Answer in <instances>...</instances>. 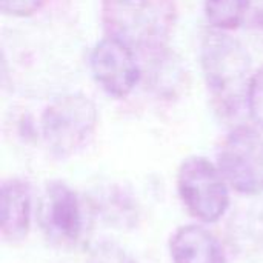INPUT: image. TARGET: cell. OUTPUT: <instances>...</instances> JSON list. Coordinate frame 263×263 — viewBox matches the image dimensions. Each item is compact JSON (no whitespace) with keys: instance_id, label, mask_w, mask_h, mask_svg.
Listing matches in <instances>:
<instances>
[{"instance_id":"cell-9","label":"cell","mask_w":263,"mask_h":263,"mask_svg":"<svg viewBox=\"0 0 263 263\" xmlns=\"http://www.w3.org/2000/svg\"><path fill=\"white\" fill-rule=\"evenodd\" d=\"M168 250L173 263H227L222 243L202 225L179 227L170 237Z\"/></svg>"},{"instance_id":"cell-7","label":"cell","mask_w":263,"mask_h":263,"mask_svg":"<svg viewBox=\"0 0 263 263\" xmlns=\"http://www.w3.org/2000/svg\"><path fill=\"white\" fill-rule=\"evenodd\" d=\"M89 68L97 85L114 99L128 97L142 76L136 60V51L108 35L92 48Z\"/></svg>"},{"instance_id":"cell-6","label":"cell","mask_w":263,"mask_h":263,"mask_svg":"<svg viewBox=\"0 0 263 263\" xmlns=\"http://www.w3.org/2000/svg\"><path fill=\"white\" fill-rule=\"evenodd\" d=\"M217 166L240 196L263 194V134L251 126L234 128L222 142Z\"/></svg>"},{"instance_id":"cell-14","label":"cell","mask_w":263,"mask_h":263,"mask_svg":"<svg viewBox=\"0 0 263 263\" xmlns=\"http://www.w3.org/2000/svg\"><path fill=\"white\" fill-rule=\"evenodd\" d=\"M247 108L253 122L263 129V68L253 74L247 99Z\"/></svg>"},{"instance_id":"cell-15","label":"cell","mask_w":263,"mask_h":263,"mask_svg":"<svg viewBox=\"0 0 263 263\" xmlns=\"http://www.w3.org/2000/svg\"><path fill=\"white\" fill-rule=\"evenodd\" d=\"M46 3V0H0L2 12L12 17H26L39 9Z\"/></svg>"},{"instance_id":"cell-8","label":"cell","mask_w":263,"mask_h":263,"mask_svg":"<svg viewBox=\"0 0 263 263\" xmlns=\"http://www.w3.org/2000/svg\"><path fill=\"white\" fill-rule=\"evenodd\" d=\"M0 234L6 243L23 242L31 230L32 188L28 180L11 177L0 190Z\"/></svg>"},{"instance_id":"cell-4","label":"cell","mask_w":263,"mask_h":263,"mask_svg":"<svg viewBox=\"0 0 263 263\" xmlns=\"http://www.w3.org/2000/svg\"><path fill=\"white\" fill-rule=\"evenodd\" d=\"M176 186L188 214L202 223H217L230 210L231 188L219 166L203 156L180 163Z\"/></svg>"},{"instance_id":"cell-2","label":"cell","mask_w":263,"mask_h":263,"mask_svg":"<svg viewBox=\"0 0 263 263\" xmlns=\"http://www.w3.org/2000/svg\"><path fill=\"white\" fill-rule=\"evenodd\" d=\"M102 23L108 37L134 51H160L176 22V0H102Z\"/></svg>"},{"instance_id":"cell-1","label":"cell","mask_w":263,"mask_h":263,"mask_svg":"<svg viewBox=\"0 0 263 263\" xmlns=\"http://www.w3.org/2000/svg\"><path fill=\"white\" fill-rule=\"evenodd\" d=\"M202 68L216 109L236 116L247 105L251 85V57L245 46L225 31H210L202 40Z\"/></svg>"},{"instance_id":"cell-16","label":"cell","mask_w":263,"mask_h":263,"mask_svg":"<svg viewBox=\"0 0 263 263\" xmlns=\"http://www.w3.org/2000/svg\"><path fill=\"white\" fill-rule=\"evenodd\" d=\"M243 23L250 35L263 46V0H251L248 14Z\"/></svg>"},{"instance_id":"cell-11","label":"cell","mask_w":263,"mask_h":263,"mask_svg":"<svg viewBox=\"0 0 263 263\" xmlns=\"http://www.w3.org/2000/svg\"><path fill=\"white\" fill-rule=\"evenodd\" d=\"M251 0H205V14L214 29L239 28L248 14Z\"/></svg>"},{"instance_id":"cell-3","label":"cell","mask_w":263,"mask_h":263,"mask_svg":"<svg viewBox=\"0 0 263 263\" xmlns=\"http://www.w3.org/2000/svg\"><path fill=\"white\" fill-rule=\"evenodd\" d=\"M99 122L94 102L83 94H66L51 102L40 119L42 140L55 159H69L92 139Z\"/></svg>"},{"instance_id":"cell-13","label":"cell","mask_w":263,"mask_h":263,"mask_svg":"<svg viewBox=\"0 0 263 263\" xmlns=\"http://www.w3.org/2000/svg\"><path fill=\"white\" fill-rule=\"evenodd\" d=\"M86 263H137V260L117 243L102 242L89 251Z\"/></svg>"},{"instance_id":"cell-10","label":"cell","mask_w":263,"mask_h":263,"mask_svg":"<svg viewBox=\"0 0 263 263\" xmlns=\"http://www.w3.org/2000/svg\"><path fill=\"white\" fill-rule=\"evenodd\" d=\"M91 210L99 214L103 222L117 230H133L137 227L140 217L136 197L116 185L97 191L91 199Z\"/></svg>"},{"instance_id":"cell-5","label":"cell","mask_w":263,"mask_h":263,"mask_svg":"<svg viewBox=\"0 0 263 263\" xmlns=\"http://www.w3.org/2000/svg\"><path fill=\"white\" fill-rule=\"evenodd\" d=\"M37 223L48 243L72 250L86 231V205L68 183L51 180L39 200Z\"/></svg>"},{"instance_id":"cell-12","label":"cell","mask_w":263,"mask_h":263,"mask_svg":"<svg viewBox=\"0 0 263 263\" xmlns=\"http://www.w3.org/2000/svg\"><path fill=\"white\" fill-rule=\"evenodd\" d=\"M233 230V242L242 248H263V206L239 214Z\"/></svg>"}]
</instances>
